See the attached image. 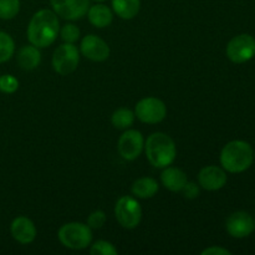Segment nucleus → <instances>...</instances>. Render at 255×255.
<instances>
[{
	"mask_svg": "<svg viewBox=\"0 0 255 255\" xmlns=\"http://www.w3.org/2000/svg\"><path fill=\"white\" fill-rule=\"evenodd\" d=\"M227 57L234 64H244L255 56V39L249 34H239L229 40Z\"/></svg>",
	"mask_w": 255,
	"mask_h": 255,
	"instance_id": "6e6552de",
	"label": "nucleus"
},
{
	"mask_svg": "<svg viewBox=\"0 0 255 255\" xmlns=\"http://www.w3.org/2000/svg\"><path fill=\"white\" fill-rule=\"evenodd\" d=\"M227 233L236 239L248 238L255 229L254 219L249 213L238 211L232 213L226 222Z\"/></svg>",
	"mask_w": 255,
	"mask_h": 255,
	"instance_id": "f8f14e48",
	"label": "nucleus"
},
{
	"mask_svg": "<svg viewBox=\"0 0 255 255\" xmlns=\"http://www.w3.org/2000/svg\"><path fill=\"white\" fill-rule=\"evenodd\" d=\"M17 64L25 71H32L41 64V52L34 45H25L17 51Z\"/></svg>",
	"mask_w": 255,
	"mask_h": 255,
	"instance_id": "f3484780",
	"label": "nucleus"
},
{
	"mask_svg": "<svg viewBox=\"0 0 255 255\" xmlns=\"http://www.w3.org/2000/svg\"><path fill=\"white\" fill-rule=\"evenodd\" d=\"M55 14L67 21H75L86 16L90 0H50Z\"/></svg>",
	"mask_w": 255,
	"mask_h": 255,
	"instance_id": "9d476101",
	"label": "nucleus"
},
{
	"mask_svg": "<svg viewBox=\"0 0 255 255\" xmlns=\"http://www.w3.org/2000/svg\"><path fill=\"white\" fill-rule=\"evenodd\" d=\"M134 115L143 124L157 125L166 119L167 106L157 97H144L134 106Z\"/></svg>",
	"mask_w": 255,
	"mask_h": 255,
	"instance_id": "0eeeda50",
	"label": "nucleus"
},
{
	"mask_svg": "<svg viewBox=\"0 0 255 255\" xmlns=\"http://www.w3.org/2000/svg\"><path fill=\"white\" fill-rule=\"evenodd\" d=\"M144 153L154 168L163 169L173 164L177 157V146L171 136L164 132H154L144 141Z\"/></svg>",
	"mask_w": 255,
	"mask_h": 255,
	"instance_id": "f03ea898",
	"label": "nucleus"
},
{
	"mask_svg": "<svg viewBox=\"0 0 255 255\" xmlns=\"http://www.w3.org/2000/svg\"><path fill=\"white\" fill-rule=\"evenodd\" d=\"M94 1H96V2H105V1H106V0H94Z\"/></svg>",
	"mask_w": 255,
	"mask_h": 255,
	"instance_id": "c85d7f7f",
	"label": "nucleus"
},
{
	"mask_svg": "<svg viewBox=\"0 0 255 255\" xmlns=\"http://www.w3.org/2000/svg\"><path fill=\"white\" fill-rule=\"evenodd\" d=\"M60 243L71 251H84L92 243V229L80 222H70L60 227L57 232Z\"/></svg>",
	"mask_w": 255,
	"mask_h": 255,
	"instance_id": "20e7f679",
	"label": "nucleus"
},
{
	"mask_svg": "<svg viewBox=\"0 0 255 255\" xmlns=\"http://www.w3.org/2000/svg\"><path fill=\"white\" fill-rule=\"evenodd\" d=\"M188 182L187 174L183 169L171 166L163 168L161 173V183L166 189L171 192H181L184 184Z\"/></svg>",
	"mask_w": 255,
	"mask_h": 255,
	"instance_id": "dca6fc26",
	"label": "nucleus"
},
{
	"mask_svg": "<svg viewBox=\"0 0 255 255\" xmlns=\"http://www.w3.org/2000/svg\"><path fill=\"white\" fill-rule=\"evenodd\" d=\"M15 52V42L11 35L0 31V64L9 61Z\"/></svg>",
	"mask_w": 255,
	"mask_h": 255,
	"instance_id": "412c9836",
	"label": "nucleus"
},
{
	"mask_svg": "<svg viewBox=\"0 0 255 255\" xmlns=\"http://www.w3.org/2000/svg\"><path fill=\"white\" fill-rule=\"evenodd\" d=\"M107 221V216L104 211L101 209H97L94 211L92 213H90V216L87 217V226L91 229H101L105 226Z\"/></svg>",
	"mask_w": 255,
	"mask_h": 255,
	"instance_id": "a878e982",
	"label": "nucleus"
},
{
	"mask_svg": "<svg viewBox=\"0 0 255 255\" xmlns=\"http://www.w3.org/2000/svg\"><path fill=\"white\" fill-rule=\"evenodd\" d=\"M79 50L82 56L94 62L106 61L111 54L109 44L95 34H90L82 37Z\"/></svg>",
	"mask_w": 255,
	"mask_h": 255,
	"instance_id": "9b49d317",
	"label": "nucleus"
},
{
	"mask_svg": "<svg viewBox=\"0 0 255 255\" xmlns=\"http://www.w3.org/2000/svg\"><path fill=\"white\" fill-rule=\"evenodd\" d=\"M112 11L124 20H132L141 10V0H111Z\"/></svg>",
	"mask_w": 255,
	"mask_h": 255,
	"instance_id": "6ab92c4d",
	"label": "nucleus"
},
{
	"mask_svg": "<svg viewBox=\"0 0 255 255\" xmlns=\"http://www.w3.org/2000/svg\"><path fill=\"white\" fill-rule=\"evenodd\" d=\"M182 194L187 199H196L201 194V186L197 184L196 182H187L184 187L182 188Z\"/></svg>",
	"mask_w": 255,
	"mask_h": 255,
	"instance_id": "bb28decb",
	"label": "nucleus"
},
{
	"mask_svg": "<svg viewBox=\"0 0 255 255\" xmlns=\"http://www.w3.org/2000/svg\"><path fill=\"white\" fill-rule=\"evenodd\" d=\"M20 0H0V19L11 20L19 14Z\"/></svg>",
	"mask_w": 255,
	"mask_h": 255,
	"instance_id": "4be33fe9",
	"label": "nucleus"
},
{
	"mask_svg": "<svg viewBox=\"0 0 255 255\" xmlns=\"http://www.w3.org/2000/svg\"><path fill=\"white\" fill-rule=\"evenodd\" d=\"M254 224H255V219H254Z\"/></svg>",
	"mask_w": 255,
	"mask_h": 255,
	"instance_id": "c756f323",
	"label": "nucleus"
},
{
	"mask_svg": "<svg viewBox=\"0 0 255 255\" xmlns=\"http://www.w3.org/2000/svg\"><path fill=\"white\" fill-rule=\"evenodd\" d=\"M80 50L75 44L64 42L55 49L51 65L56 74L67 76L77 69L80 64Z\"/></svg>",
	"mask_w": 255,
	"mask_h": 255,
	"instance_id": "423d86ee",
	"label": "nucleus"
},
{
	"mask_svg": "<svg viewBox=\"0 0 255 255\" xmlns=\"http://www.w3.org/2000/svg\"><path fill=\"white\" fill-rule=\"evenodd\" d=\"M201 255H232V252L228 249L223 248V247H209V248L203 249L201 252Z\"/></svg>",
	"mask_w": 255,
	"mask_h": 255,
	"instance_id": "cd10ccee",
	"label": "nucleus"
},
{
	"mask_svg": "<svg viewBox=\"0 0 255 255\" xmlns=\"http://www.w3.org/2000/svg\"><path fill=\"white\" fill-rule=\"evenodd\" d=\"M159 191V184L152 177H141L136 179L131 186L132 196L137 199H149Z\"/></svg>",
	"mask_w": 255,
	"mask_h": 255,
	"instance_id": "a211bd4d",
	"label": "nucleus"
},
{
	"mask_svg": "<svg viewBox=\"0 0 255 255\" xmlns=\"http://www.w3.org/2000/svg\"><path fill=\"white\" fill-rule=\"evenodd\" d=\"M134 119H136L134 111L127 109V107H120L112 114L111 122L115 128L125 131L134 124Z\"/></svg>",
	"mask_w": 255,
	"mask_h": 255,
	"instance_id": "aec40b11",
	"label": "nucleus"
},
{
	"mask_svg": "<svg viewBox=\"0 0 255 255\" xmlns=\"http://www.w3.org/2000/svg\"><path fill=\"white\" fill-rule=\"evenodd\" d=\"M10 233L17 243L26 246L32 243L37 236L36 227L34 222L25 216H19L10 224Z\"/></svg>",
	"mask_w": 255,
	"mask_h": 255,
	"instance_id": "4468645a",
	"label": "nucleus"
},
{
	"mask_svg": "<svg viewBox=\"0 0 255 255\" xmlns=\"http://www.w3.org/2000/svg\"><path fill=\"white\" fill-rule=\"evenodd\" d=\"M19 89V81L15 76L5 74L0 76V92L2 94H14Z\"/></svg>",
	"mask_w": 255,
	"mask_h": 255,
	"instance_id": "393cba45",
	"label": "nucleus"
},
{
	"mask_svg": "<svg viewBox=\"0 0 255 255\" xmlns=\"http://www.w3.org/2000/svg\"><path fill=\"white\" fill-rule=\"evenodd\" d=\"M90 254L91 255H117L119 251L116 247L107 241H97L90 246Z\"/></svg>",
	"mask_w": 255,
	"mask_h": 255,
	"instance_id": "b1692460",
	"label": "nucleus"
},
{
	"mask_svg": "<svg viewBox=\"0 0 255 255\" xmlns=\"http://www.w3.org/2000/svg\"><path fill=\"white\" fill-rule=\"evenodd\" d=\"M144 149L143 134L133 128L125 129L117 142V151L126 161H134Z\"/></svg>",
	"mask_w": 255,
	"mask_h": 255,
	"instance_id": "1a4fd4ad",
	"label": "nucleus"
},
{
	"mask_svg": "<svg viewBox=\"0 0 255 255\" xmlns=\"http://www.w3.org/2000/svg\"><path fill=\"white\" fill-rule=\"evenodd\" d=\"M86 15L90 24L97 29H105L114 21V11L104 2H96L95 5H90Z\"/></svg>",
	"mask_w": 255,
	"mask_h": 255,
	"instance_id": "2eb2a0df",
	"label": "nucleus"
},
{
	"mask_svg": "<svg viewBox=\"0 0 255 255\" xmlns=\"http://www.w3.org/2000/svg\"><path fill=\"white\" fill-rule=\"evenodd\" d=\"M59 34L61 36L62 41L67 42V44H75V42L79 41L80 36H81L80 29L72 22H67L64 26L60 27Z\"/></svg>",
	"mask_w": 255,
	"mask_h": 255,
	"instance_id": "5701e85b",
	"label": "nucleus"
},
{
	"mask_svg": "<svg viewBox=\"0 0 255 255\" xmlns=\"http://www.w3.org/2000/svg\"><path fill=\"white\" fill-rule=\"evenodd\" d=\"M254 158H255V153H254Z\"/></svg>",
	"mask_w": 255,
	"mask_h": 255,
	"instance_id": "7c9ffc66",
	"label": "nucleus"
},
{
	"mask_svg": "<svg viewBox=\"0 0 255 255\" xmlns=\"http://www.w3.org/2000/svg\"><path fill=\"white\" fill-rule=\"evenodd\" d=\"M222 168L229 173H243L254 162L253 147L247 141L234 139L222 148L219 156Z\"/></svg>",
	"mask_w": 255,
	"mask_h": 255,
	"instance_id": "7ed1b4c3",
	"label": "nucleus"
},
{
	"mask_svg": "<svg viewBox=\"0 0 255 255\" xmlns=\"http://www.w3.org/2000/svg\"><path fill=\"white\" fill-rule=\"evenodd\" d=\"M115 217L122 228H137L142 221V207L136 197L122 196L115 204Z\"/></svg>",
	"mask_w": 255,
	"mask_h": 255,
	"instance_id": "39448f33",
	"label": "nucleus"
},
{
	"mask_svg": "<svg viewBox=\"0 0 255 255\" xmlns=\"http://www.w3.org/2000/svg\"><path fill=\"white\" fill-rule=\"evenodd\" d=\"M227 172L218 166H206L199 171L198 184L208 192H216L227 184Z\"/></svg>",
	"mask_w": 255,
	"mask_h": 255,
	"instance_id": "ddd939ff",
	"label": "nucleus"
},
{
	"mask_svg": "<svg viewBox=\"0 0 255 255\" xmlns=\"http://www.w3.org/2000/svg\"><path fill=\"white\" fill-rule=\"evenodd\" d=\"M60 32V20L52 9H40L27 25V40L31 45L45 49L54 44Z\"/></svg>",
	"mask_w": 255,
	"mask_h": 255,
	"instance_id": "f257e3e1",
	"label": "nucleus"
}]
</instances>
